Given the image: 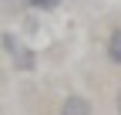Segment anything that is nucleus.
Returning a JSON list of instances; mask_svg holds the SVG:
<instances>
[{
	"label": "nucleus",
	"instance_id": "nucleus-2",
	"mask_svg": "<svg viewBox=\"0 0 121 115\" xmlns=\"http://www.w3.org/2000/svg\"><path fill=\"white\" fill-rule=\"evenodd\" d=\"M104 58H108L114 68H121V27H111L108 41H104Z\"/></svg>",
	"mask_w": 121,
	"mask_h": 115
},
{
	"label": "nucleus",
	"instance_id": "nucleus-3",
	"mask_svg": "<svg viewBox=\"0 0 121 115\" xmlns=\"http://www.w3.org/2000/svg\"><path fill=\"white\" fill-rule=\"evenodd\" d=\"M10 61H13V68H17V71H34V68H37V54L30 51V48L20 44L17 51L10 54Z\"/></svg>",
	"mask_w": 121,
	"mask_h": 115
},
{
	"label": "nucleus",
	"instance_id": "nucleus-1",
	"mask_svg": "<svg viewBox=\"0 0 121 115\" xmlns=\"http://www.w3.org/2000/svg\"><path fill=\"white\" fill-rule=\"evenodd\" d=\"M57 115H94V108H91V102L84 95H67L64 102H60Z\"/></svg>",
	"mask_w": 121,
	"mask_h": 115
},
{
	"label": "nucleus",
	"instance_id": "nucleus-4",
	"mask_svg": "<svg viewBox=\"0 0 121 115\" xmlns=\"http://www.w3.org/2000/svg\"><path fill=\"white\" fill-rule=\"evenodd\" d=\"M27 7L30 10H54V7H60V0H27Z\"/></svg>",
	"mask_w": 121,
	"mask_h": 115
},
{
	"label": "nucleus",
	"instance_id": "nucleus-5",
	"mask_svg": "<svg viewBox=\"0 0 121 115\" xmlns=\"http://www.w3.org/2000/svg\"><path fill=\"white\" fill-rule=\"evenodd\" d=\"M118 115H121V91H118Z\"/></svg>",
	"mask_w": 121,
	"mask_h": 115
}]
</instances>
